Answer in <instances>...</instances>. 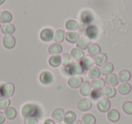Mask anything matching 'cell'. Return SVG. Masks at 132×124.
I'll list each match as a JSON object with an SVG mask.
<instances>
[{
    "label": "cell",
    "instance_id": "cell-1",
    "mask_svg": "<svg viewBox=\"0 0 132 124\" xmlns=\"http://www.w3.org/2000/svg\"><path fill=\"white\" fill-rule=\"evenodd\" d=\"M63 71H65L66 74L67 75H80L83 73V68L81 66V64L80 63H72L70 65L68 66H64Z\"/></svg>",
    "mask_w": 132,
    "mask_h": 124
},
{
    "label": "cell",
    "instance_id": "cell-2",
    "mask_svg": "<svg viewBox=\"0 0 132 124\" xmlns=\"http://www.w3.org/2000/svg\"><path fill=\"white\" fill-rule=\"evenodd\" d=\"M37 112H38V107L34 103H26L21 109V113L24 118H26V117H36Z\"/></svg>",
    "mask_w": 132,
    "mask_h": 124
},
{
    "label": "cell",
    "instance_id": "cell-3",
    "mask_svg": "<svg viewBox=\"0 0 132 124\" xmlns=\"http://www.w3.org/2000/svg\"><path fill=\"white\" fill-rule=\"evenodd\" d=\"M15 92V85L12 82L2 84L0 86V96L1 97H11Z\"/></svg>",
    "mask_w": 132,
    "mask_h": 124
},
{
    "label": "cell",
    "instance_id": "cell-4",
    "mask_svg": "<svg viewBox=\"0 0 132 124\" xmlns=\"http://www.w3.org/2000/svg\"><path fill=\"white\" fill-rule=\"evenodd\" d=\"M111 102L108 98H101L97 100V108L101 112H108L110 110Z\"/></svg>",
    "mask_w": 132,
    "mask_h": 124
},
{
    "label": "cell",
    "instance_id": "cell-5",
    "mask_svg": "<svg viewBox=\"0 0 132 124\" xmlns=\"http://www.w3.org/2000/svg\"><path fill=\"white\" fill-rule=\"evenodd\" d=\"M64 115H65V111L62 108H56L54 111L52 112V120L55 122V123H60L63 120Z\"/></svg>",
    "mask_w": 132,
    "mask_h": 124
},
{
    "label": "cell",
    "instance_id": "cell-6",
    "mask_svg": "<svg viewBox=\"0 0 132 124\" xmlns=\"http://www.w3.org/2000/svg\"><path fill=\"white\" fill-rule=\"evenodd\" d=\"M83 79L80 75H72L68 79V85L71 88H79L82 84Z\"/></svg>",
    "mask_w": 132,
    "mask_h": 124
},
{
    "label": "cell",
    "instance_id": "cell-7",
    "mask_svg": "<svg viewBox=\"0 0 132 124\" xmlns=\"http://www.w3.org/2000/svg\"><path fill=\"white\" fill-rule=\"evenodd\" d=\"M39 80H40L41 83L44 84V85H48V84H51L53 81V77L50 72L48 71H44L40 73V76H39Z\"/></svg>",
    "mask_w": 132,
    "mask_h": 124
},
{
    "label": "cell",
    "instance_id": "cell-8",
    "mask_svg": "<svg viewBox=\"0 0 132 124\" xmlns=\"http://www.w3.org/2000/svg\"><path fill=\"white\" fill-rule=\"evenodd\" d=\"M53 35H54V33L53 30L50 28H44L41 31L40 38L44 42H50L52 41V39H53Z\"/></svg>",
    "mask_w": 132,
    "mask_h": 124
},
{
    "label": "cell",
    "instance_id": "cell-9",
    "mask_svg": "<svg viewBox=\"0 0 132 124\" xmlns=\"http://www.w3.org/2000/svg\"><path fill=\"white\" fill-rule=\"evenodd\" d=\"M92 106V103L90 100L86 98H83V99H81V100L78 102L77 103V108L80 110L81 111H87L89 110H90Z\"/></svg>",
    "mask_w": 132,
    "mask_h": 124
},
{
    "label": "cell",
    "instance_id": "cell-10",
    "mask_svg": "<svg viewBox=\"0 0 132 124\" xmlns=\"http://www.w3.org/2000/svg\"><path fill=\"white\" fill-rule=\"evenodd\" d=\"M85 35L89 39H96L99 35V29L96 26H89L85 30Z\"/></svg>",
    "mask_w": 132,
    "mask_h": 124
},
{
    "label": "cell",
    "instance_id": "cell-11",
    "mask_svg": "<svg viewBox=\"0 0 132 124\" xmlns=\"http://www.w3.org/2000/svg\"><path fill=\"white\" fill-rule=\"evenodd\" d=\"M3 44L7 49H12L15 45V38L12 35H6L3 38Z\"/></svg>",
    "mask_w": 132,
    "mask_h": 124
},
{
    "label": "cell",
    "instance_id": "cell-12",
    "mask_svg": "<svg viewBox=\"0 0 132 124\" xmlns=\"http://www.w3.org/2000/svg\"><path fill=\"white\" fill-rule=\"evenodd\" d=\"M116 89L112 86H104L101 89V94L105 96V98H113L116 95Z\"/></svg>",
    "mask_w": 132,
    "mask_h": 124
},
{
    "label": "cell",
    "instance_id": "cell-13",
    "mask_svg": "<svg viewBox=\"0 0 132 124\" xmlns=\"http://www.w3.org/2000/svg\"><path fill=\"white\" fill-rule=\"evenodd\" d=\"M93 64H94V59L90 55H86L81 61V64L82 66L83 70H90L93 66Z\"/></svg>",
    "mask_w": 132,
    "mask_h": 124
},
{
    "label": "cell",
    "instance_id": "cell-14",
    "mask_svg": "<svg viewBox=\"0 0 132 124\" xmlns=\"http://www.w3.org/2000/svg\"><path fill=\"white\" fill-rule=\"evenodd\" d=\"M90 44V40L88 38L87 36H81L79 38V40L76 43V45H77V48L81 50H84L87 49L88 46Z\"/></svg>",
    "mask_w": 132,
    "mask_h": 124
},
{
    "label": "cell",
    "instance_id": "cell-15",
    "mask_svg": "<svg viewBox=\"0 0 132 124\" xmlns=\"http://www.w3.org/2000/svg\"><path fill=\"white\" fill-rule=\"evenodd\" d=\"M93 14L90 11H83L81 14V20L84 25H89L93 21Z\"/></svg>",
    "mask_w": 132,
    "mask_h": 124
},
{
    "label": "cell",
    "instance_id": "cell-16",
    "mask_svg": "<svg viewBox=\"0 0 132 124\" xmlns=\"http://www.w3.org/2000/svg\"><path fill=\"white\" fill-rule=\"evenodd\" d=\"M107 118L111 122H117L120 119V114L116 109H111L107 112Z\"/></svg>",
    "mask_w": 132,
    "mask_h": 124
},
{
    "label": "cell",
    "instance_id": "cell-17",
    "mask_svg": "<svg viewBox=\"0 0 132 124\" xmlns=\"http://www.w3.org/2000/svg\"><path fill=\"white\" fill-rule=\"evenodd\" d=\"M71 56H72V58H73L76 62H81L85 55L82 50L76 47V48L72 49V51H71Z\"/></svg>",
    "mask_w": 132,
    "mask_h": 124
},
{
    "label": "cell",
    "instance_id": "cell-18",
    "mask_svg": "<svg viewBox=\"0 0 132 124\" xmlns=\"http://www.w3.org/2000/svg\"><path fill=\"white\" fill-rule=\"evenodd\" d=\"M92 90V85H90V82H83L82 84L80 86V92L82 96H89Z\"/></svg>",
    "mask_w": 132,
    "mask_h": 124
},
{
    "label": "cell",
    "instance_id": "cell-19",
    "mask_svg": "<svg viewBox=\"0 0 132 124\" xmlns=\"http://www.w3.org/2000/svg\"><path fill=\"white\" fill-rule=\"evenodd\" d=\"M105 82L108 84L109 86H117L119 84V78L117 77V75L114 74V73H110V74H108L105 78Z\"/></svg>",
    "mask_w": 132,
    "mask_h": 124
},
{
    "label": "cell",
    "instance_id": "cell-20",
    "mask_svg": "<svg viewBox=\"0 0 132 124\" xmlns=\"http://www.w3.org/2000/svg\"><path fill=\"white\" fill-rule=\"evenodd\" d=\"M113 70H114L113 64H112L111 63H107L106 62L104 64H102V65L101 66V69H100V71H101V74L108 75V74H110V73H112Z\"/></svg>",
    "mask_w": 132,
    "mask_h": 124
},
{
    "label": "cell",
    "instance_id": "cell-21",
    "mask_svg": "<svg viewBox=\"0 0 132 124\" xmlns=\"http://www.w3.org/2000/svg\"><path fill=\"white\" fill-rule=\"evenodd\" d=\"M65 38H66V41L69 42L70 44H74V43H77V41L79 40L80 35H79V34L76 33V32L70 31L65 34Z\"/></svg>",
    "mask_w": 132,
    "mask_h": 124
},
{
    "label": "cell",
    "instance_id": "cell-22",
    "mask_svg": "<svg viewBox=\"0 0 132 124\" xmlns=\"http://www.w3.org/2000/svg\"><path fill=\"white\" fill-rule=\"evenodd\" d=\"M65 124H73L76 120V113L72 111H66L63 119Z\"/></svg>",
    "mask_w": 132,
    "mask_h": 124
},
{
    "label": "cell",
    "instance_id": "cell-23",
    "mask_svg": "<svg viewBox=\"0 0 132 124\" xmlns=\"http://www.w3.org/2000/svg\"><path fill=\"white\" fill-rule=\"evenodd\" d=\"M118 78H119V82H128L131 78V73L128 70H122L119 73Z\"/></svg>",
    "mask_w": 132,
    "mask_h": 124
},
{
    "label": "cell",
    "instance_id": "cell-24",
    "mask_svg": "<svg viewBox=\"0 0 132 124\" xmlns=\"http://www.w3.org/2000/svg\"><path fill=\"white\" fill-rule=\"evenodd\" d=\"M90 85L93 90H101L105 86V81L99 77V78L93 79L90 82Z\"/></svg>",
    "mask_w": 132,
    "mask_h": 124
},
{
    "label": "cell",
    "instance_id": "cell-25",
    "mask_svg": "<svg viewBox=\"0 0 132 124\" xmlns=\"http://www.w3.org/2000/svg\"><path fill=\"white\" fill-rule=\"evenodd\" d=\"M118 91L121 95H127L131 91V85L128 82H122L119 85Z\"/></svg>",
    "mask_w": 132,
    "mask_h": 124
},
{
    "label": "cell",
    "instance_id": "cell-26",
    "mask_svg": "<svg viewBox=\"0 0 132 124\" xmlns=\"http://www.w3.org/2000/svg\"><path fill=\"white\" fill-rule=\"evenodd\" d=\"M62 51V45H60L59 44L55 43V44H52L48 48V52L51 55H57L59 53H61Z\"/></svg>",
    "mask_w": 132,
    "mask_h": 124
},
{
    "label": "cell",
    "instance_id": "cell-27",
    "mask_svg": "<svg viewBox=\"0 0 132 124\" xmlns=\"http://www.w3.org/2000/svg\"><path fill=\"white\" fill-rule=\"evenodd\" d=\"M107 62V55L104 53H100L94 57V64L97 66H101Z\"/></svg>",
    "mask_w": 132,
    "mask_h": 124
},
{
    "label": "cell",
    "instance_id": "cell-28",
    "mask_svg": "<svg viewBox=\"0 0 132 124\" xmlns=\"http://www.w3.org/2000/svg\"><path fill=\"white\" fill-rule=\"evenodd\" d=\"M15 31V27L14 26V25L12 24H4L3 26H1V32L5 35H12Z\"/></svg>",
    "mask_w": 132,
    "mask_h": 124
},
{
    "label": "cell",
    "instance_id": "cell-29",
    "mask_svg": "<svg viewBox=\"0 0 132 124\" xmlns=\"http://www.w3.org/2000/svg\"><path fill=\"white\" fill-rule=\"evenodd\" d=\"M4 114L5 117L8 120H14L16 117L17 112L16 110L13 107H7L6 110H4Z\"/></svg>",
    "mask_w": 132,
    "mask_h": 124
},
{
    "label": "cell",
    "instance_id": "cell-30",
    "mask_svg": "<svg viewBox=\"0 0 132 124\" xmlns=\"http://www.w3.org/2000/svg\"><path fill=\"white\" fill-rule=\"evenodd\" d=\"M48 63H49L50 66H52V67H59L61 65V64H62V58L59 55H52L49 58Z\"/></svg>",
    "mask_w": 132,
    "mask_h": 124
},
{
    "label": "cell",
    "instance_id": "cell-31",
    "mask_svg": "<svg viewBox=\"0 0 132 124\" xmlns=\"http://www.w3.org/2000/svg\"><path fill=\"white\" fill-rule=\"evenodd\" d=\"M81 121L83 124H95L96 123V118L90 113L84 114L81 118Z\"/></svg>",
    "mask_w": 132,
    "mask_h": 124
},
{
    "label": "cell",
    "instance_id": "cell-32",
    "mask_svg": "<svg viewBox=\"0 0 132 124\" xmlns=\"http://www.w3.org/2000/svg\"><path fill=\"white\" fill-rule=\"evenodd\" d=\"M87 49H88V53L90 55H94V56L101 53V47L97 44H90Z\"/></svg>",
    "mask_w": 132,
    "mask_h": 124
},
{
    "label": "cell",
    "instance_id": "cell-33",
    "mask_svg": "<svg viewBox=\"0 0 132 124\" xmlns=\"http://www.w3.org/2000/svg\"><path fill=\"white\" fill-rule=\"evenodd\" d=\"M12 20V15L8 11H3L0 14V22L3 24H8Z\"/></svg>",
    "mask_w": 132,
    "mask_h": 124
},
{
    "label": "cell",
    "instance_id": "cell-34",
    "mask_svg": "<svg viewBox=\"0 0 132 124\" xmlns=\"http://www.w3.org/2000/svg\"><path fill=\"white\" fill-rule=\"evenodd\" d=\"M64 38H65V32H64L63 30H62V29L57 30V31L54 33V35H53V40H54L57 44L63 42Z\"/></svg>",
    "mask_w": 132,
    "mask_h": 124
},
{
    "label": "cell",
    "instance_id": "cell-35",
    "mask_svg": "<svg viewBox=\"0 0 132 124\" xmlns=\"http://www.w3.org/2000/svg\"><path fill=\"white\" fill-rule=\"evenodd\" d=\"M88 75L90 78H92V80L96 78H99L100 75H101V71L98 67H95V66H92L90 70L88 71Z\"/></svg>",
    "mask_w": 132,
    "mask_h": 124
},
{
    "label": "cell",
    "instance_id": "cell-36",
    "mask_svg": "<svg viewBox=\"0 0 132 124\" xmlns=\"http://www.w3.org/2000/svg\"><path fill=\"white\" fill-rule=\"evenodd\" d=\"M122 110L126 114L132 115V102L127 100L122 104Z\"/></svg>",
    "mask_w": 132,
    "mask_h": 124
},
{
    "label": "cell",
    "instance_id": "cell-37",
    "mask_svg": "<svg viewBox=\"0 0 132 124\" xmlns=\"http://www.w3.org/2000/svg\"><path fill=\"white\" fill-rule=\"evenodd\" d=\"M61 58H62V64H63V66H68L73 63L71 55H68V53H63L61 56Z\"/></svg>",
    "mask_w": 132,
    "mask_h": 124
},
{
    "label": "cell",
    "instance_id": "cell-38",
    "mask_svg": "<svg viewBox=\"0 0 132 124\" xmlns=\"http://www.w3.org/2000/svg\"><path fill=\"white\" fill-rule=\"evenodd\" d=\"M10 99L8 97H0V110H6L7 107H9Z\"/></svg>",
    "mask_w": 132,
    "mask_h": 124
},
{
    "label": "cell",
    "instance_id": "cell-39",
    "mask_svg": "<svg viewBox=\"0 0 132 124\" xmlns=\"http://www.w3.org/2000/svg\"><path fill=\"white\" fill-rule=\"evenodd\" d=\"M65 27L66 29H68L69 31H74V30L78 29V24L76 21L74 20H68L65 23Z\"/></svg>",
    "mask_w": 132,
    "mask_h": 124
},
{
    "label": "cell",
    "instance_id": "cell-40",
    "mask_svg": "<svg viewBox=\"0 0 132 124\" xmlns=\"http://www.w3.org/2000/svg\"><path fill=\"white\" fill-rule=\"evenodd\" d=\"M101 90H92L90 93V99L92 100H98L99 99H101Z\"/></svg>",
    "mask_w": 132,
    "mask_h": 124
},
{
    "label": "cell",
    "instance_id": "cell-41",
    "mask_svg": "<svg viewBox=\"0 0 132 124\" xmlns=\"http://www.w3.org/2000/svg\"><path fill=\"white\" fill-rule=\"evenodd\" d=\"M24 124H38V119L36 117H26L24 119Z\"/></svg>",
    "mask_w": 132,
    "mask_h": 124
},
{
    "label": "cell",
    "instance_id": "cell-42",
    "mask_svg": "<svg viewBox=\"0 0 132 124\" xmlns=\"http://www.w3.org/2000/svg\"><path fill=\"white\" fill-rule=\"evenodd\" d=\"M5 120H6V117H5L4 112H2V111H0V124L4 123Z\"/></svg>",
    "mask_w": 132,
    "mask_h": 124
},
{
    "label": "cell",
    "instance_id": "cell-43",
    "mask_svg": "<svg viewBox=\"0 0 132 124\" xmlns=\"http://www.w3.org/2000/svg\"><path fill=\"white\" fill-rule=\"evenodd\" d=\"M44 124H55V122L53 121L52 119H47V120H44Z\"/></svg>",
    "mask_w": 132,
    "mask_h": 124
},
{
    "label": "cell",
    "instance_id": "cell-44",
    "mask_svg": "<svg viewBox=\"0 0 132 124\" xmlns=\"http://www.w3.org/2000/svg\"><path fill=\"white\" fill-rule=\"evenodd\" d=\"M73 124H83V123H82V121H81V120H76L75 122H74Z\"/></svg>",
    "mask_w": 132,
    "mask_h": 124
},
{
    "label": "cell",
    "instance_id": "cell-45",
    "mask_svg": "<svg viewBox=\"0 0 132 124\" xmlns=\"http://www.w3.org/2000/svg\"><path fill=\"white\" fill-rule=\"evenodd\" d=\"M5 1H6V0H0V5H2L3 3L5 2Z\"/></svg>",
    "mask_w": 132,
    "mask_h": 124
},
{
    "label": "cell",
    "instance_id": "cell-46",
    "mask_svg": "<svg viewBox=\"0 0 132 124\" xmlns=\"http://www.w3.org/2000/svg\"><path fill=\"white\" fill-rule=\"evenodd\" d=\"M0 28H1V25H0Z\"/></svg>",
    "mask_w": 132,
    "mask_h": 124
},
{
    "label": "cell",
    "instance_id": "cell-47",
    "mask_svg": "<svg viewBox=\"0 0 132 124\" xmlns=\"http://www.w3.org/2000/svg\"><path fill=\"white\" fill-rule=\"evenodd\" d=\"M59 124H62V123H59Z\"/></svg>",
    "mask_w": 132,
    "mask_h": 124
}]
</instances>
